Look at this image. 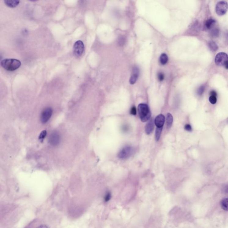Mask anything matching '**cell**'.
<instances>
[{
	"label": "cell",
	"mask_w": 228,
	"mask_h": 228,
	"mask_svg": "<svg viewBox=\"0 0 228 228\" xmlns=\"http://www.w3.org/2000/svg\"><path fill=\"white\" fill-rule=\"evenodd\" d=\"M204 89H205V88H204V86H202L200 87L198 89L197 94H198L199 95H202L203 93L204 92Z\"/></svg>",
	"instance_id": "22"
},
{
	"label": "cell",
	"mask_w": 228,
	"mask_h": 228,
	"mask_svg": "<svg viewBox=\"0 0 228 228\" xmlns=\"http://www.w3.org/2000/svg\"><path fill=\"white\" fill-rule=\"evenodd\" d=\"M130 112L131 115H134V116L136 115V109L135 106L132 107L131 110Z\"/></svg>",
	"instance_id": "25"
},
{
	"label": "cell",
	"mask_w": 228,
	"mask_h": 228,
	"mask_svg": "<svg viewBox=\"0 0 228 228\" xmlns=\"http://www.w3.org/2000/svg\"><path fill=\"white\" fill-rule=\"evenodd\" d=\"M60 137L57 132H53L51 133L49 138V143L53 146H57L60 143Z\"/></svg>",
	"instance_id": "8"
},
{
	"label": "cell",
	"mask_w": 228,
	"mask_h": 228,
	"mask_svg": "<svg viewBox=\"0 0 228 228\" xmlns=\"http://www.w3.org/2000/svg\"><path fill=\"white\" fill-rule=\"evenodd\" d=\"M4 2L7 6L14 8L19 5L20 1L17 0H6L4 1Z\"/></svg>",
	"instance_id": "12"
},
{
	"label": "cell",
	"mask_w": 228,
	"mask_h": 228,
	"mask_svg": "<svg viewBox=\"0 0 228 228\" xmlns=\"http://www.w3.org/2000/svg\"><path fill=\"white\" fill-rule=\"evenodd\" d=\"M1 65L7 71H14L21 67V62L17 59L7 58L2 61Z\"/></svg>",
	"instance_id": "1"
},
{
	"label": "cell",
	"mask_w": 228,
	"mask_h": 228,
	"mask_svg": "<svg viewBox=\"0 0 228 228\" xmlns=\"http://www.w3.org/2000/svg\"><path fill=\"white\" fill-rule=\"evenodd\" d=\"M211 35L213 37L218 36V35H219V30L217 28L212 29V31H211Z\"/></svg>",
	"instance_id": "19"
},
{
	"label": "cell",
	"mask_w": 228,
	"mask_h": 228,
	"mask_svg": "<svg viewBox=\"0 0 228 228\" xmlns=\"http://www.w3.org/2000/svg\"><path fill=\"white\" fill-rule=\"evenodd\" d=\"M228 9L227 2L226 1L218 2L216 7V13L219 15H223L226 13Z\"/></svg>",
	"instance_id": "5"
},
{
	"label": "cell",
	"mask_w": 228,
	"mask_h": 228,
	"mask_svg": "<svg viewBox=\"0 0 228 228\" xmlns=\"http://www.w3.org/2000/svg\"><path fill=\"white\" fill-rule=\"evenodd\" d=\"M158 79L160 81H162L164 79V75L163 73L161 72L159 73L158 74Z\"/></svg>",
	"instance_id": "24"
},
{
	"label": "cell",
	"mask_w": 228,
	"mask_h": 228,
	"mask_svg": "<svg viewBox=\"0 0 228 228\" xmlns=\"http://www.w3.org/2000/svg\"><path fill=\"white\" fill-rule=\"evenodd\" d=\"M53 110L51 108H47L45 109L41 115V121L42 123L47 122L52 116Z\"/></svg>",
	"instance_id": "7"
},
{
	"label": "cell",
	"mask_w": 228,
	"mask_h": 228,
	"mask_svg": "<svg viewBox=\"0 0 228 228\" xmlns=\"http://www.w3.org/2000/svg\"><path fill=\"white\" fill-rule=\"evenodd\" d=\"M84 45L81 41H78L75 43L73 47V53L76 57H80L84 52Z\"/></svg>",
	"instance_id": "4"
},
{
	"label": "cell",
	"mask_w": 228,
	"mask_h": 228,
	"mask_svg": "<svg viewBox=\"0 0 228 228\" xmlns=\"http://www.w3.org/2000/svg\"><path fill=\"white\" fill-rule=\"evenodd\" d=\"M228 198H224L220 202L221 207L223 210L225 211H228Z\"/></svg>",
	"instance_id": "15"
},
{
	"label": "cell",
	"mask_w": 228,
	"mask_h": 228,
	"mask_svg": "<svg viewBox=\"0 0 228 228\" xmlns=\"http://www.w3.org/2000/svg\"><path fill=\"white\" fill-rule=\"evenodd\" d=\"M173 123V117L170 113H167V115L166 123L167 128H170L172 125Z\"/></svg>",
	"instance_id": "14"
},
{
	"label": "cell",
	"mask_w": 228,
	"mask_h": 228,
	"mask_svg": "<svg viewBox=\"0 0 228 228\" xmlns=\"http://www.w3.org/2000/svg\"><path fill=\"white\" fill-rule=\"evenodd\" d=\"M47 135V132L46 131L44 130L42 131L41 132L39 136V139L40 140H43L45 138Z\"/></svg>",
	"instance_id": "21"
},
{
	"label": "cell",
	"mask_w": 228,
	"mask_h": 228,
	"mask_svg": "<svg viewBox=\"0 0 228 228\" xmlns=\"http://www.w3.org/2000/svg\"><path fill=\"white\" fill-rule=\"evenodd\" d=\"M208 46L209 48L211 50L213 51H215L218 49V46L217 44L215 42L211 41L209 42L208 43Z\"/></svg>",
	"instance_id": "18"
},
{
	"label": "cell",
	"mask_w": 228,
	"mask_h": 228,
	"mask_svg": "<svg viewBox=\"0 0 228 228\" xmlns=\"http://www.w3.org/2000/svg\"><path fill=\"white\" fill-rule=\"evenodd\" d=\"M168 61V57L166 53H163L160 55V64L164 65L166 64Z\"/></svg>",
	"instance_id": "16"
},
{
	"label": "cell",
	"mask_w": 228,
	"mask_h": 228,
	"mask_svg": "<svg viewBox=\"0 0 228 228\" xmlns=\"http://www.w3.org/2000/svg\"><path fill=\"white\" fill-rule=\"evenodd\" d=\"M210 94H211V95H213V96H217V93H216V92H215V91H212L211 92H210Z\"/></svg>",
	"instance_id": "29"
},
{
	"label": "cell",
	"mask_w": 228,
	"mask_h": 228,
	"mask_svg": "<svg viewBox=\"0 0 228 228\" xmlns=\"http://www.w3.org/2000/svg\"><path fill=\"white\" fill-rule=\"evenodd\" d=\"M163 127L158 128L157 127L156 129L155 133V140L156 141H158L160 139L161 134L162 131Z\"/></svg>",
	"instance_id": "17"
},
{
	"label": "cell",
	"mask_w": 228,
	"mask_h": 228,
	"mask_svg": "<svg viewBox=\"0 0 228 228\" xmlns=\"http://www.w3.org/2000/svg\"><path fill=\"white\" fill-rule=\"evenodd\" d=\"M216 21L213 19H209L205 21V27L207 30H211L214 27Z\"/></svg>",
	"instance_id": "13"
},
{
	"label": "cell",
	"mask_w": 228,
	"mask_h": 228,
	"mask_svg": "<svg viewBox=\"0 0 228 228\" xmlns=\"http://www.w3.org/2000/svg\"><path fill=\"white\" fill-rule=\"evenodd\" d=\"M37 228H50L47 225H45V224H42L40 226H38Z\"/></svg>",
	"instance_id": "27"
},
{
	"label": "cell",
	"mask_w": 228,
	"mask_h": 228,
	"mask_svg": "<svg viewBox=\"0 0 228 228\" xmlns=\"http://www.w3.org/2000/svg\"><path fill=\"white\" fill-rule=\"evenodd\" d=\"M138 112L140 119L142 122H145L150 118L151 112L148 105L146 104H140L138 107Z\"/></svg>",
	"instance_id": "2"
},
{
	"label": "cell",
	"mask_w": 228,
	"mask_h": 228,
	"mask_svg": "<svg viewBox=\"0 0 228 228\" xmlns=\"http://www.w3.org/2000/svg\"><path fill=\"white\" fill-rule=\"evenodd\" d=\"M209 101L211 104H214L217 103V99L216 96L211 95L209 98Z\"/></svg>",
	"instance_id": "20"
},
{
	"label": "cell",
	"mask_w": 228,
	"mask_h": 228,
	"mask_svg": "<svg viewBox=\"0 0 228 228\" xmlns=\"http://www.w3.org/2000/svg\"><path fill=\"white\" fill-rule=\"evenodd\" d=\"M111 193H110L109 192H108V193H106V194L105 195V197H104V201L105 202H108V201L109 200H110V199H111Z\"/></svg>",
	"instance_id": "23"
},
{
	"label": "cell",
	"mask_w": 228,
	"mask_h": 228,
	"mask_svg": "<svg viewBox=\"0 0 228 228\" xmlns=\"http://www.w3.org/2000/svg\"><path fill=\"white\" fill-rule=\"evenodd\" d=\"M185 129L187 131H190L192 130V127L190 125L188 124L185 125Z\"/></svg>",
	"instance_id": "26"
},
{
	"label": "cell",
	"mask_w": 228,
	"mask_h": 228,
	"mask_svg": "<svg viewBox=\"0 0 228 228\" xmlns=\"http://www.w3.org/2000/svg\"><path fill=\"white\" fill-rule=\"evenodd\" d=\"M165 121V117L162 114H160L156 117L155 119V123L156 126L158 128L163 127Z\"/></svg>",
	"instance_id": "10"
},
{
	"label": "cell",
	"mask_w": 228,
	"mask_h": 228,
	"mask_svg": "<svg viewBox=\"0 0 228 228\" xmlns=\"http://www.w3.org/2000/svg\"><path fill=\"white\" fill-rule=\"evenodd\" d=\"M215 62L218 66H225L228 64L227 54L224 52L219 53L215 57Z\"/></svg>",
	"instance_id": "3"
},
{
	"label": "cell",
	"mask_w": 228,
	"mask_h": 228,
	"mask_svg": "<svg viewBox=\"0 0 228 228\" xmlns=\"http://www.w3.org/2000/svg\"><path fill=\"white\" fill-rule=\"evenodd\" d=\"M139 69L138 67H135L133 69L131 77L130 79L129 82L131 84H134L138 79L139 75Z\"/></svg>",
	"instance_id": "9"
},
{
	"label": "cell",
	"mask_w": 228,
	"mask_h": 228,
	"mask_svg": "<svg viewBox=\"0 0 228 228\" xmlns=\"http://www.w3.org/2000/svg\"><path fill=\"white\" fill-rule=\"evenodd\" d=\"M154 129V123L153 122V120L152 119H151L149 121V122L147 123L146 124V126L145 127V133L147 134V135H149L152 131H153Z\"/></svg>",
	"instance_id": "11"
},
{
	"label": "cell",
	"mask_w": 228,
	"mask_h": 228,
	"mask_svg": "<svg viewBox=\"0 0 228 228\" xmlns=\"http://www.w3.org/2000/svg\"><path fill=\"white\" fill-rule=\"evenodd\" d=\"M124 43V39H123V37H122L121 39H119V43L120 44H121Z\"/></svg>",
	"instance_id": "28"
},
{
	"label": "cell",
	"mask_w": 228,
	"mask_h": 228,
	"mask_svg": "<svg viewBox=\"0 0 228 228\" xmlns=\"http://www.w3.org/2000/svg\"><path fill=\"white\" fill-rule=\"evenodd\" d=\"M133 149L130 146H126L119 153V158L120 159H127L133 153Z\"/></svg>",
	"instance_id": "6"
}]
</instances>
